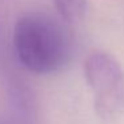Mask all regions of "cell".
Segmentation results:
<instances>
[{
    "label": "cell",
    "instance_id": "4",
    "mask_svg": "<svg viewBox=\"0 0 124 124\" xmlns=\"http://www.w3.org/2000/svg\"><path fill=\"white\" fill-rule=\"evenodd\" d=\"M0 124H14V123H11L8 120H4V119H0Z\"/></svg>",
    "mask_w": 124,
    "mask_h": 124
},
{
    "label": "cell",
    "instance_id": "2",
    "mask_svg": "<svg viewBox=\"0 0 124 124\" xmlns=\"http://www.w3.org/2000/svg\"><path fill=\"white\" fill-rule=\"evenodd\" d=\"M84 78L93 97V109L104 121L124 113V70L107 52L91 54L84 63Z\"/></svg>",
    "mask_w": 124,
    "mask_h": 124
},
{
    "label": "cell",
    "instance_id": "1",
    "mask_svg": "<svg viewBox=\"0 0 124 124\" xmlns=\"http://www.w3.org/2000/svg\"><path fill=\"white\" fill-rule=\"evenodd\" d=\"M12 46L20 64L39 75L56 72L70 56L65 30L56 19L41 12H30L17 19Z\"/></svg>",
    "mask_w": 124,
    "mask_h": 124
},
{
    "label": "cell",
    "instance_id": "3",
    "mask_svg": "<svg viewBox=\"0 0 124 124\" xmlns=\"http://www.w3.org/2000/svg\"><path fill=\"white\" fill-rule=\"evenodd\" d=\"M59 15L70 23L79 22L84 16L88 0H52Z\"/></svg>",
    "mask_w": 124,
    "mask_h": 124
}]
</instances>
